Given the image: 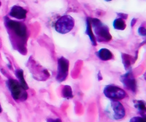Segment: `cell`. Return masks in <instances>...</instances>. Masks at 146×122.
Returning <instances> with one entry per match:
<instances>
[{"label": "cell", "instance_id": "2e32d148", "mask_svg": "<svg viewBox=\"0 0 146 122\" xmlns=\"http://www.w3.org/2000/svg\"><path fill=\"white\" fill-rule=\"evenodd\" d=\"M122 59H123V64H124V67L126 69H128L131 66V56L127 54H122Z\"/></svg>", "mask_w": 146, "mask_h": 122}, {"label": "cell", "instance_id": "ac0fdd59", "mask_svg": "<svg viewBox=\"0 0 146 122\" xmlns=\"http://www.w3.org/2000/svg\"><path fill=\"white\" fill-rule=\"evenodd\" d=\"M138 33L139 35L146 36V29L143 27H140L138 29Z\"/></svg>", "mask_w": 146, "mask_h": 122}, {"label": "cell", "instance_id": "cb8c5ba5", "mask_svg": "<svg viewBox=\"0 0 146 122\" xmlns=\"http://www.w3.org/2000/svg\"><path fill=\"white\" fill-rule=\"evenodd\" d=\"M1 5H2V4H1V2H0V7H1Z\"/></svg>", "mask_w": 146, "mask_h": 122}, {"label": "cell", "instance_id": "8fae6325", "mask_svg": "<svg viewBox=\"0 0 146 122\" xmlns=\"http://www.w3.org/2000/svg\"><path fill=\"white\" fill-rule=\"evenodd\" d=\"M15 75H16L17 78H18V81L19 82V84H21L22 87L23 88V89L27 90L29 89V86L27 85V82L24 80V77H23V72L22 70L21 69H18L15 70Z\"/></svg>", "mask_w": 146, "mask_h": 122}, {"label": "cell", "instance_id": "7a4b0ae2", "mask_svg": "<svg viewBox=\"0 0 146 122\" xmlns=\"http://www.w3.org/2000/svg\"><path fill=\"white\" fill-rule=\"evenodd\" d=\"M5 25L12 32L14 35L20 40V42L22 47L24 48L25 42L27 41V26L23 23L13 21L5 18Z\"/></svg>", "mask_w": 146, "mask_h": 122}, {"label": "cell", "instance_id": "52a82bcc", "mask_svg": "<svg viewBox=\"0 0 146 122\" xmlns=\"http://www.w3.org/2000/svg\"><path fill=\"white\" fill-rule=\"evenodd\" d=\"M121 80L122 84H123L125 88L128 90L135 93L137 90V83L135 77L133 76V74L131 72H128L125 75H121Z\"/></svg>", "mask_w": 146, "mask_h": 122}, {"label": "cell", "instance_id": "30bf717a", "mask_svg": "<svg viewBox=\"0 0 146 122\" xmlns=\"http://www.w3.org/2000/svg\"><path fill=\"white\" fill-rule=\"evenodd\" d=\"M96 56L102 61H108L113 58L111 51L107 48H102L96 53Z\"/></svg>", "mask_w": 146, "mask_h": 122}, {"label": "cell", "instance_id": "3957f363", "mask_svg": "<svg viewBox=\"0 0 146 122\" xmlns=\"http://www.w3.org/2000/svg\"><path fill=\"white\" fill-rule=\"evenodd\" d=\"M8 89L10 90L13 98L15 100H26L27 99V93L25 89L21 86L18 80L14 79H9L6 83Z\"/></svg>", "mask_w": 146, "mask_h": 122}, {"label": "cell", "instance_id": "9a60e30c", "mask_svg": "<svg viewBox=\"0 0 146 122\" xmlns=\"http://www.w3.org/2000/svg\"><path fill=\"white\" fill-rule=\"evenodd\" d=\"M134 105H135V107L137 109L138 113L146 109L145 103L142 100H135L134 101Z\"/></svg>", "mask_w": 146, "mask_h": 122}, {"label": "cell", "instance_id": "7402d4cb", "mask_svg": "<svg viewBox=\"0 0 146 122\" xmlns=\"http://www.w3.org/2000/svg\"><path fill=\"white\" fill-rule=\"evenodd\" d=\"M2 107H1V104H0V113H2Z\"/></svg>", "mask_w": 146, "mask_h": 122}, {"label": "cell", "instance_id": "d6986e66", "mask_svg": "<svg viewBox=\"0 0 146 122\" xmlns=\"http://www.w3.org/2000/svg\"><path fill=\"white\" fill-rule=\"evenodd\" d=\"M47 122H62V121L60 120L59 119H48Z\"/></svg>", "mask_w": 146, "mask_h": 122}, {"label": "cell", "instance_id": "603a6c76", "mask_svg": "<svg viewBox=\"0 0 146 122\" xmlns=\"http://www.w3.org/2000/svg\"><path fill=\"white\" fill-rule=\"evenodd\" d=\"M106 2H110V1H112V0H105Z\"/></svg>", "mask_w": 146, "mask_h": 122}, {"label": "cell", "instance_id": "277c9868", "mask_svg": "<svg viewBox=\"0 0 146 122\" xmlns=\"http://www.w3.org/2000/svg\"><path fill=\"white\" fill-rule=\"evenodd\" d=\"M75 27V20L69 15L61 16L55 23V29L62 34H67L72 30Z\"/></svg>", "mask_w": 146, "mask_h": 122}, {"label": "cell", "instance_id": "4fadbf2b", "mask_svg": "<svg viewBox=\"0 0 146 122\" xmlns=\"http://www.w3.org/2000/svg\"><path fill=\"white\" fill-rule=\"evenodd\" d=\"M113 27L117 30H123L126 28V25L124 20L122 19H116L113 21Z\"/></svg>", "mask_w": 146, "mask_h": 122}, {"label": "cell", "instance_id": "8992f818", "mask_svg": "<svg viewBox=\"0 0 146 122\" xmlns=\"http://www.w3.org/2000/svg\"><path fill=\"white\" fill-rule=\"evenodd\" d=\"M69 61L64 58L61 57L58 60V70H57L56 80L58 82L64 81L68 75Z\"/></svg>", "mask_w": 146, "mask_h": 122}, {"label": "cell", "instance_id": "44dd1931", "mask_svg": "<svg viewBox=\"0 0 146 122\" xmlns=\"http://www.w3.org/2000/svg\"><path fill=\"white\" fill-rule=\"evenodd\" d=\"M136 21H137V19H135H135H132V21H131V27H134V25L135 24V22H136Z\"/></svg>", "mask_w": 146, "mask_h": 122}, {"label": "cell", "instance_id": "e0dca14e", "mask_svg": "<svg viewBox=\"0 0 146 122\" xmlns=\"http://www.w3.org/2000/svg\"><path fill=\"white\" fill-rule=\"evenodd\" d=\"M130 122H146V119L139 117V116H136V117H133L132 119H131Z\"/></svg>", "mask_w": 146, "mask_h": 122}, {"label": "cell", "instance_id": "ba28073f", "mask_svg": "<svg viewBox=\"0 0 146 122\" xmlns=\"http://www.w3.org/2000/svg\"><path fill=\"white\" fill-rule=\"evenodd\" d=\"M110 105L113 110V119L115 120H121L123 119L126 115V110L123 105L118 101H113Z\"/></svg>", "mask_w": 146, "mask_h": 122}, {"label": "cell", "instance_id": "9c48e42d", "mask_svg": "<svg viewBox=\"0 0 146 122\" xmlns=\"http://www.w3.org/2000/svg\"><path fill=\"white\" fill-rule=\"evenodd\" d=\"M27 11L22 7L15 5L12 7L10 12V16L12 18H15L16 19L22 20V19H25L27 17Z\"/></svg>", "mask_w": 146, "mask_h": 122}, {"label": "cell", "instance_id": "5b68a950", "mask_svg": "<svg viewBox=\"0 0 146 122\" xmlns=\"http://www.w3.org/2000/svg\"><path fill=\"white\" fill-rule=\"evenodd\" d=\"M104 94L106 97L113 101L123 99L126 97V93L120 87L113 85H108L104 89Z\"/></svg>", "mask_w": 146, "mask_h": 122}, {"label": "cell", "instance_id": "7c38bea8", "mask_svg": "<svg viewBox=\"0 0 146 122\" xmlns=\"http://www.w3.org/2000/svg\"><path fill=\"white\" fill-rule=\"evenodd\" d=\"M86 34H88V36L89 37L92 45H96V39H95L94 35L92 29H91V23H90L89 18H88V19H87V21H86Z\"/></svg>", "mask_w": 146, "mask_h": 122}, {"label": "cell", "instance_id": "ffe728a7", "mask_svg": "<svg viewBox=\"0 0 146 122\" xmlns=\"http://www.w3.org/2000/svg\"><path fill=\"white\" fill-rule=\"evenodd\" d=\"M139 115H141L142 117L146 119V109L145 110H143V111H140V112H139Z\"/></svg>", "mask_w": 146, "mask_h": 122}, {"label": "cell", "instance_id": "5bb4252c", "mask_svg": "<svg viewBox=\"0 0 146 122\" xmlns=\"http://www.w3.org/2000/svg\"><path fill=\"white\" fill-rule=\"evenodd\" d=\"M62 96L66 99L72 98L73 94L71 87L69 86H65L64 89H62Z\"/></svg>", "mask_w": 146, "mask_h": 122}, {"label": "cell", "instance_id": "6da1fadb", "mask_svg": "<svg viewBox=\"0 0 146 122\" xmlns=\"http://www.w3.org/2000/svg\"><path fill=\"white\" fill-rule=\"evenodd\" d=\"M91 28H93L94 37L99 42H108L112 39L109 28L97 19H90Z\"/></svg>", "mask_w": 146, "mask_h": 122}]
</instances>
